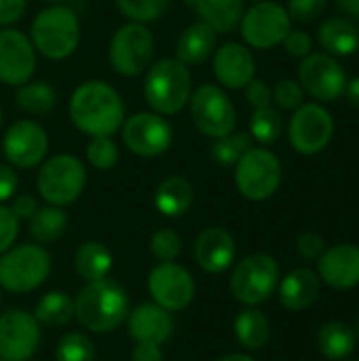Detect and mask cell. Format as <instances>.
<instances>
[{
  "instance_id": "56",
  "label": "cell",
  "mask_w": 359,
  "mask_h": 361,
  "mask_svg": "<svg viewBox=\"0 0 359 361\" xmlns=\"http://www.w3.org/2000/svg\"><path fill=\"white\" fill-rule=\"evenodd\" d=\"M252 2H262V0H252Z\"/></svg>"
},
{
  "instance_id": "1",
  "label": "cell",
  "mask_w": 359,
  "mask_h": 361,
  "mask_svg": "<svg viewBox=\"0 0 359 361\" xmlns=\"http://www.w3.org/2000/svg\"><path fill=\"white\" fill-rule=\"evenodd\" d=\"M74 127L91 137L114 135L125 121V104L121 93L106 80L80 82L68 104Z\"/></svg>"
},
{
  "instance_id": "20",
  "label": "cell",
  "mask_w": 359,
  "mask_h": 361,
  "mask_svg": "<svg viewBox=\"0 0 359 361\" xmlns=\"http://www.w3.org/2000/svg\"><path fill=\"white\" fill-rule=\"evenodd\" d=\"M235 256L237 243L226 228L209 226L201 231L195 239V260L205 273H224L235 262Z\"/></svg>"
},
{
  "instance_id": "18",
  "label": "cell",
  "mask_w": 359,
  "mask_h": 361,
  "mask_svg": "<svg viewBox=\"0 0 359 361\" xmlns=\"http://www.w3.org/2000/svg\"><path fill=\"white\" fill-rule=\"evenodd\" d=\"M36 70V49L28 34L17 27H0V82L21 87Z\"/></svg>"
},
{
  "instance_id": "27",
  "label": "cell",
  "mask_w": 359,
  "mask_h": 361,
  "mask_svg": "<svg viewBox=\"0 0 359 361\" xmlns=\"http://www.w3.org/2000/svg\"><path fill=\"white\" fill-rule=\"evenodd\" d=\"M317 38L332 57H347L359 49V30L345 17L326 19L317 30Z\"/></svg>"
},
{
  "instance_id": "16",
  "label": "cell",
  "mask_w": 359,
  "mask_h": 361,
  "mask_svg": "<svg viewBox=\"0 0 359 361\" xmlns=\"http://www.w3.org/2000/svg\"><path fill=\"white\" fill-rule=\"evenodd\" d=\"M298 82L311 97L332 102L345 93L347 74L336 57L328 53H309L298 68Z\"/></svg>"
},
{
  "instance_id": "55",
  "label": "cell",
  "mask_w": 359,
  "mask_h": 361,
  "mask_svg": "<svg viewBox=\"0 0 359 361\" xmlns=\"http://www.w3.org/2000/svg\"><path fill=\"white\" fill-rule=\"evenodd\" d=\"M0 300H2V288H0Z\"/></svg>"
},
{
  "instance_id": "36",
  "label": "cell",
  "mask_w": 359,
  "mask_h": 361,
  "mask_svg": "<svg viewBox=\"0 0 359 361\" xmlns=\"http://www.w3.org/2000/svg\"><path fill=\"white\" fill-rule=\"evenodd\" d=\"M118 11L138 23H152L159 21L171 6V0H114Z\"/></svg>"
},
{
  "instance_id": "37",
  "label": "cell",
  "mask_w": 359,
  "mask_h": 361,
  "mask_svg": "<svg viewBox=\"0 0 359 361\" xmlns=\"http://www.w3.org/2000/svg\"><path fill=\"white\" fill-rule=\"evenodd\" d=\"M55 361H95L93 341L83 332H68L55 347Z\"/></svg>"
},
{
  "instance_id": "41",
  "label": "cell",
  "mask_w": 359,
  "mask_h": 361,
  "mask_svg": "<svg viewBox=\"0 0 359 361\" xmlns=\"http://www.w3.org/2000/svg\"><path fill=\"white\" fill-rule=\"evenodd\" d=\"M328 6V0H288V15L298 23L315 21Z\"/></svg>"
},
{
  "instance_id": "3",
  "label": "cell",
  "mask_w": 359,
  "mask_h": 361,
  "mask_svg": "<svg viewBox=\"0 0 359 361\" xmlns=\"http://www.w3.org/2000/svg\"><path fill=\"white\" fill-rule=\"evenodd\" d=\"M193 95L190 68L178 57H161L146 70L144 99L148 108L161 116L182 112Z\"/></svg>"
},
{
  "instance_id": "9",
  "label": "cell",
  "mask_w": 359,
  "mask_h": 361,
  "mask_svg": "<svg viewBox=\"0 0 359 361\" xmlns=\"http://www.w3.org/2000/svg\"><path fill=\"white\" fill-rule=\"evenodd\" d=\"M281 161L267 148H250L235 163V184L241 197L267 201L281 186Z\"/></svg>"
},
{
  "instance_id": "15",
  "label": "cell",
  "mask_w": 359,
  "mask_h": 361,
  "mask_svg": "<svg viewBox=\"0 0 359 361\" xmlns=\"http://www.w3.org/2000/svg\"><path fill=\"white\" fill-rule=\"evenodd\" d=\"M195 279L178 262H159L148 273V294L165 311H184L195 300Z\"/></svg>"
},
{
  "instance_id": "54",
  "label": "cell",
  "mask_w": 359,
  "mask_h": 361,
  "mask_svg": "<svg viewBox=\"0 0 359 361\" xmlns=\"http://www.w3.org/2000/svg\"><path fill=\"white\" fill-rule=\"evenodd\" d=\"M0 125H2V108H0Z\"/></svg>"
},
{
  "instance_id": "19",
  "label": "cell",
  "mask_w": 359,
  "mask_h": 361,
  "mask_svg": "<svg viewBox=\"0 0 359 361\" xmlns=\"http://www.w3.org/2000/svg\"><path fill=\"white\" fill-rule=\"evenodd\" d=\"M320 279L334 290H351L359 286V245L339 243L320 256Z\"/></svg>"
},
{
  "instance_id": "5",
  "label": "cell",
  "mask_w": 359,
  "mask_h": 361,
  "mask_svg": "<svg viewBox=\"0 0 359 361\" xmlns=\"http://www.w3.org/2000/svg\"><path fill=\"white\" fill-rule=\"evenodd\" d=\"M51 273V256L42 245L21 243L0 256V288L13 294L38 290Z\"/></svg>"
},
{
  "instance_id": "29",
  "label": "cell",
  "mask_w": 359,
  "mask_h": 361,
  "mask_svg": "<svg viewBox=\"0 0 359 361\" xmlns=\"http://www.w3.org/2000/svg\"><path fill=\"white\" fill-rule=\"evenodd\" d=\"M15 104L32 116H47L57 106V91L47 80H28L17 87Z\"/></svg>"
},
{
  "instance_id": "8",
  "label": "cell",
  "mask_w": 359,
  "mask_h": 361,
  "mask_svg": "<svg viewBox=\"0 0 359 361\" xmlns=\"http://www.w3.org/2000/svg\"><path fill=\"white\" fill-rule=\"evenodd\" d=\"M279 286V267L269 254H250L241 258L231 275L233 296L245 305L256 307L267 302Z\"/></svg>"
},
{
  "instance_id": "45",
  "label": "cell",
  "mask_w": 359,
  "mask_h": 361,
  "mask_svg": "<svg viewBox=\"0 0 359 361\" xmlns=\"http://www.w3.org/2000/svg\"><path fill=\"white\" fill-rule=\"evenodd\" d=\"M284 49L288 51V55H292V57H307L309 53H311V49H313V40H311V36L307 34V32H303V30H290L288 34H286V38H284Z\"/></svg>"
},
{
  "instance_id": "7",
  "label": "cell",
  "mask_w": 359,
  "mask_h": 361,
  "mask_svg": "<svg viewBox=\"0 0 359 361\" xmlns=\"http://www.w3.org/2000/svg\"><path fill=\"white\" fill-rule=\"evenodd\" d=\"M154 57V36L146 23L129 21L121 25L108 47V59L116 74L135 78L144 74Z\"/></svg>"
},
{
  "instance_id": "49",
  "label": "cell",
  "mask_w": 359,
  "mask_h": 361,
  "mask_svg": "<svg viewBox=\"0 0 359 361\" xmlns=\"http://www.w3.org/2000/svg\"><path fill=\"white\" fill-rule=\"evenodd\" d=\"M131 361H163L161 345L154 343H135L131 351Z\"/></svg>"
},
{
  "instance_id": "43",
  "label": "cell",
  "mask_w": 359,
  "mask_h": 361,
  "mask_svg": "<svg viewBox=\"0 0 359 361\" xmlns=\"http://www.w3.org/2000/svg\"><path fill=\"white\" fill-rule=\"evenodd\" d=\"M296 252L305 258V260H320V256L326 252V241L322 235L307 231L298 237L296 241Z\"/></svg>"
},
{
  "instance_id": "12",
  "label": "cell",
  "mask_w": 359,
  "mask_h": 361,
  "mask_svg": "<svg viewBox=\"0 0 359 361\" xmlns=\"http://www.w3.org/2000/svg\"><path fill=\"white\" fill-rule=\"evenodd\" d=\"M241 36L254 49H273L284 42L286 34L292 30V19L288 11L271 0L256 2L241 17Z\"/></svg>"
},
{
  "instance_id": "34",
  "label": "cell",
  "mask_w": 359,
  "mask_h": 361,
  "mask_svg": "<svg viewBox=\"0 0 359 361\" xmlns=\"http://www.w3.org/2000/svg\"><path fill=\"white\" fill-rule=\"evenodd\" d=\"M284 129V121L277 108L273 106H264V108H256L252 118H250V135L252 140L260 142V144H273L279 140Z\"/></svg>"
},
{
  "instance_id": "59",
  "label": "cell",
  "mask_w": 359,
  "mask_h": 361,
  "mask_svg": "<svg viewBox=\"0 0 359 361\" xmlns=\"http://www.w3.org/2000/svg\"><path fill=\"white\" fill-rule=\"evenodd\" d=\"M343 361H349V360H343Z\"/></svg>"
},
{
  "instance_id": "40",
  "label": "cell",
  "mask_w": 359,
  "mask_h": 361,
  "mask_svg": "<svg viewBox=\"0 0 359 361\" xmlns=\"http://www.w3.org/2000/svg\"><path fill=\"white\" fill-rule=\"evenodd\" d=\"M273 102L284 110H296L305 104V89L298 80L281 78L273 89Z\"/></svg>"
},
{
  "instance_id": "32",
  "label": "cell",
  "mask_w": 359,
  "mask_h": 361,
  "mask_svg": "<svg viewBox=\"0 0 359 361\" xmlns=\"http://www.w3.org/2000/svg\"><path fill=\"white\" fill-rule=\"evenodd\" d=\"M36 322L47 328H63L74 317V300L61 290L47 292L34 307Z\"/></svg>"
},
{
  "instance_id": "13",
  "label": "cell",
  "mask_w": 359,
  "mask_h": 361,
  "mask_svg": "<svg viewBox=\"0 0 359 361\" xmlns=\"http://www.w3.org/2000/svg\"><path fill=\"white\" fill-rule=\"evenodd\" d=\"M334 135V118L320 104H303L290 118L288 137L298 154L313 157L322 152Z\"/></svg>"
},
{
  "instance_id": "48",
  "label": "cell",
  "mask_w": 359,
  "mask_h": 361,
  "mask_svg": "<svg viewBox=\"0 0 359 361\" xmlns=\"http://www.w3.org/2000/svg\"><path fill=\"white\" fill-rule=\"evenodd\" d=\"M38 209V201L36 197L32 195H17L13 197V203H11V212L15 214L17 220H30Z\"/></svg>"
},
{
  "instance_id": "14",
  "label": "cell",
  "mask_w": 359,
  "mask_h": 361,
  "mask_svg": "<svg viewBox=\"0 0 359 361\" xmlns=\"http://www.w3.org/2000/svg\"><path fill=\"white\" fill-rule=\"evenodd\" d=\"M2 152L8 165L17 169L38 167L49 152V135L44 127L32 118L15 121L2 137Z\"/></svg>"
},
{
  "instance_id": "58",
  "label": "cell",
  "mask_w": 359,
  "mask_h": 361,
  "mask_svg": "<svg viewBox=\"0 0 359 361\" xmlns=\"http://www.w3.org/2000/svg\"><path fill=\"white\" fill-rule=\"evenodd\" d=\"M0 361H6V360H0Z\"/></svg>"
},
{
  "instance_id": "11",
  "label": "cell",
  "mask_w": 359,
  "mask_h": 361,
  "mask_svg": "<svg viewBox=\"0 0 359 361\" xmlns=\"http://www.w3.org/2000/svg\"><path fill=\"white\" fill-rule=\"evenodd\" d=\"M121 131L125 146L142 159L163 157L174 144V127L165 116L152 110L131 114L123 121Z\"/></svg>"
},
{
  "instance_id": "25",
  "label": "cell",
  "mask_w": 359,
  "mask_h": 361,
  "mask_svg": "<svg viewBox=\"0 0 359 361\" xmlns=\"http://www.w3.org/2000/svg\"><path fill=\"white\" fill-rule=\"evenodd\" d=\"M216 32H233L245 13L243 0H184Z\"/></svg>"
},
{
  "instance_id": "24",
  "label": "cell",
  "mask_w": 359,
  "mask_h": 361,
  "mask_svg": "<svg viewBox=\"0 0 359 361\" xmlns=\"http://www.w3.org/2000/svg\"><path fill=\"white\" fill-rule=\"evenodd\" d=\"M218 44V32L205 21H195L182 30L176 42V57L186 66H199L207 61Z\"/></svg>"
},
{
  "instance_id": "39",
  "label": "cell",
  "mask_w": 359,
  "mask_h": 361,
  "mask_svg": "<svg viewBox=\"0 0 359 361\" xmlns=\"http://www.w3.org/2000/svg\"><path fill=\"white\" fill-rule=\"evenodd\" d=\"M150 254L159 262H176L182 254V239L171 228H161L150 237Z\"/></svg>"
},
{
  "instance_id": "46",
  "label": "cell",
  "mask_w": 359,
  "mask_h": 361,
  "mask_svg": "<svg viewBox=\"0 0 359 361\" xmlns=\"http://www.w3.org/2000/svg\"><path fill=\"white\" fill-rule=\"evenodd\" d=\"M19 186V176L13 165L0 163V203L11 201L17 192Z\"/></svg>"
},
{
  "instance_id": "51",
  "label": "cell",
  "mask_w": 359,
  "mask_h": 361,
  "mask_svg": "<svg viewBox=\"0 0 359 361\" xmlns=\"http://www.w3.org/2000/svg\"><path fill=\"white\" fill-rule=\"evenodd\" d=\"M336 4L351 17L359 19V0H336Z\"/></svg>"
},
{
  "instance_id": "23",
  "label": "cell",
  "mask_w": 359,
  "mask_h": 361,
  "mask_svg": "<svg viewBox=\"0 0 359 361\" xmlns=\"http://www.w3.org/2000/svg\"><path fill=\"white\" fill-rule=\"evenodd\" d=\"M279 288V302L288 311H305L320 298L322 279L311 269H294L288 273Z\"/></svg>"
},
{
  "instance_id": "52",
  "label": "cell",
  "mask_w": 359,
  "mask_h": 361,
  "mask_svg": "<svg viewBox=\"0 0 359 361\" xmlns=\"http://www.w3.org/2000/svg\"><path fill=\"white\" fill-rule=\"evenodd\" d=\"M216 361H256L252 360L250 355H243V353H231V355H224V357H220V360Z\"/></svg>"
},
{
  "instance_id": "53",
  "label": "cell",
  "mask_w": 359,
  "mask_h": 361,
  "mask_svg": "<svg viewBox=\"0 0 359 361\" xmlns=\"http://www.w3.org/2000/svg\"><path fill=\"white\" fill-rule=\"evenodd\" d=\"M42 2H49V4H61V0H42Z\"/></svg>"
},
{
  "instance_id": "31",
  "label": "cell",
  "mask_w": 359,
  "mask_h": 361,
  "mask_svg": "<svg viewBox=\"0 0 359 361\" xmlns=\"http://www.w3.org/2000/svg\"><path fill=\"white\" fill-rule=\"evenodd\" d=\"M317 347L328 360H347L355 351V332L343 322H328L317 334Z\"/></svg>"
},
{
  "instance_id": "57",
  "label": "cell",
  "mask_w": 359,
  "mask_h": 361,
  "mask_svg": "<svg viewBox=\"0 0 359 361\" xmlns=\"http://www.w3.org/2000/svg\"><path fill=\"white\" fill-rule=\"evenodd\" d=\"M358 334H359V324H358Z\"/></svg>"
},
{
  "instance_id": "42",
  "label": "cell",
  "mask_w": 359,
  "mask_h": 361,
  "mask_svg": "<svg viewBox=\"0 0 359 361\" xmlns=\"http://www.w3.org/2000/svg\"><path fill=\"white\" fill-rule=\"evenodd\" d=\"M19 235V220L11 212V207L0 203V256L11 250Z\"/></svg>"
},
{
  "instance_id": "22",
  "label": "cell",
  "mask_w": 359,
  "mask_h": 361,
  "mask_svg": "<svg viewBox=\"0 0 359 361\" xmlns=\"http://www.w3.org/2000/svg\"><path fill=\"white\" fill-rule=\"evenodd\" d=\"M127 330L135 343L163 345L169 341V336L174 332V319H171L169 311H165L163 307H159L154 302H144V305L135 307L133 311H129Z\"/></svg>"
},
{
  "instance_id": "26",
  "label": "cell",
  "mask_w": 359,
  "mask_h": 361,
  "mask_svg": "<svg viewBox=\"0 0 359 361\" xmlns=\"http://www.w3.org/2000/svg\"><path fill=\"white\" fill-rule=\"evenodd\" d=\"M193 184L182 176L165 178L154 190V207L167 218H180L193 207Z\"/></svg>"
},
{
  "instance_id": "6",
  "label": "cell",
  "mask_w": 359,
  "mask_h": 361,
  "mask_svg": "<svg viewBox=\"0 0 359 361\" xmlns=\"http://www.w3.org/2000/svg\"><path fill=\"white\" fill-rule=\"evenodd\" d=\"M87 186L85 163L74 154H53L36 176L38 195L55 207L72 205Z\"/></svg>"
},
{
  "instance_id": "21",
  "label": "cell",
  "mask_w": 359,
  "mask_h": 361,
  "mask_svg": "<svg viewBox=\"0 0 359 361\" xmlns=\"http://www.w3.org/2000/svg\"><path fill=\"white\" fill-rule=\"evenodd\" d=\"M214 74L226 89H245L256 76V61L252 51L239 42H226L214 51Z\"/></svg>"
},
{
  "instance_id": "4",
  "label": "cell",
  "mask_w": 359,
  "mask_h": 361,
  "mask_svg": "<svg viewBox=\"0 0 359 361\" xmlns=\"http://www.w3.org/2000/svg\"><path fill=\"white\" fill-rule=\"evenodd\" d=\"M30 40L42 57L53 61L68 59L80 44V23L76 13L63 4L42 8L30 25Z\"/></svg>"
},
{
  "instance_id": "47",
  "label": "cell",
  "mask_w": 359,
  "mask_h": 361,
  "mask_svg": "<svg viewBox=\"0 0 359 361\" xmlns=\"http://www.w3.org/2000/svg\"><path fill=\"white\" fill-rule=\"evenodd\" d=\"M28 0H0V27L13 25L25 13Z\"/></svg>"
},
{
  "instance_id": "2",
  "label": "cell",
  "mask_w": 359,
  "mask_h": 361,
  "mask_svg": "<svg viewBox=\"0 0 359 361\" xmlns=\"http://www.w3.org/2000/svg\"><path fill=\"white\" fill-rule=\"evenodd\" d=\"M129 315V296L114 279L85 283L74 300V317L83 328L95 334L116 330Z\"/></svg>"
},
{
  "instance_id": "35",
  "label": "cell",
  "mask_w": 359,
  "mask_h": 361,
  "mask_svg": "<svg viewBox=\"0 0 359 361\" xmlns=\"http://www.w3.org/2000/svg\"><path fill=\"white\" fill-rule=\"evenodd\" d=\"M250 148H252V135L248 131H233L214 142L212 157L218 165L233 167Z\"/></svg>"
},
{
  "instance_id": "17",
  "label": "cell",
  "mask_w": 359,
  "mask_h": 361,
  "mask_svg": "<svg viewBox=\"0 0 359 361\" xmlns=\"http://www.w3.org/2000/svg\"><path fill=\"white\" fill-rule=\"evenodd\" d=\"M40 324L23 309L0 313V360L28 361L38 351Z\"/></svg>"
},
{
  "instance_id": "38",
  "label": "cell",
  "mask_w": 359,
  "mask_h": 361,
  "mask_svg": "<svg viewBox=\"0 0 359 361\" xmlns=\"http://www.w3.org/2000/svg\"><path fill=\"white\" fill-rule=\"evenodd\" d=\"M87 161L99 171H110L118 163V146L112 135L91 137L87 144Z\"/></svg>"
},
{
  "instance_id": "28",
  "label": "cell",
  "mask_w": 359,
  "mask_h": 361,
  "mask_svg": "<svg viewBox=\"0 0 359 361\" xmlns=\"http://www.w3.org/2000/svg\"><path fill=\"white\" fill-rule=\"evenodd\" d=\"M74 269L85 283L104 279L112 269V252L99 241H85L74 254Z\"/></svg>"
},
{
  "instance_id": "50",
  "label": "cell",
  "mask_w": 359,
  "mask_h": 361,
  "mask_svg": "<svg viewBox=\"0 0 359 361\" xmlns=\"http://www.w3.org/2000/svg\"><path fill=\"white\" fill-rule=\"evenodd\" d=\"M345 95H347V99H349V104H351V106L359 108V76L351 78V80L347 82V87H345Z\"/></svg>"
},
{
  "instance_id": "33",
  "label": "cell",
  "mask_w": 359,
  "mask_h": 361,
  "mask_svg": "<svg viewBox=\"0 0 359 361\" xmlns=\"http://www.w3.org/2000/svg\"><path fill=\"white\" fill-rule=\"evenodd\" d=\"M30 222V235L36 243L40 245H49L55 243L68 228V214L63 212V207H55V205H44L38 207L36 214L28 220Z\"/></svg>"
},
{
  "instance_id": "44",
  "label": "cell",
  "mask_w": 359,
  "mask_h": 361,
  "mask_svg": "<svg viewBox=\"0 0 359 361\" xmlns=\"http://www.w3.org/2000/svg\"><path fill=\"white\" fill-rule=\"evenodd\" d=\"M245 99L250 102V106L256 110V108H264V106H271L273 102V89L269 87V82H264L262 78H252L248 85H245Z\"/></svg>"
},
{
  "instance_id": "10",
  "label": "cell",
  "mask_w": 359,
  "mask_h": 361,
  "mask_svg": "<svg viewBox=\"0 0 359 361\" xmlns=\"http://www.w3.org/2000/svg\"><path fill=\"white\" fill-rule=\"evenodd\" d=\"M188 108H190L195 127L203 135L218 140L235 131L237 112H235L231 97L226 95L222 87L212 85V82L197 87L190 95Z\"/></svg>"
},
{
  "instance_id": "30",
  "label": "cell",
  "mask_w": 359,
  "mask_h": 361,
  "mask_svg": "<svg viewBox=\"0 0 359 361\" xmlns=\"http://www.w3.org/2000/svg\"><path fill=\"white\" fill-rule=\"evenodd\" d=\"M235 336H237L239 345L245 347L248 351L262 349L271 336V326H269L267 315L254 307L243 309L235 319Z\"/></svg>"
}]
</instances>
